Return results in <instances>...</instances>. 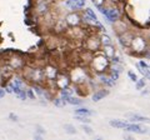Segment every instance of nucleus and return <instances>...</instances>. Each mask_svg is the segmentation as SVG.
I'll return each mask as SVG.
<instances>
[{
  "instance_id": "2f4dec72",
  "label": "nucleus",
  "mask_w": 150,
  "mask_h": 140,
  "mask_svg": "<svg viewBox=\"0 0 150 140\" xmlns=\"http://www.w3.org/2000/svg\"><path fill=\"white\" fill-rule=\"evenodd\" d=\"M128 76H129V79H130V80L131 81H137L138 80V76H137V74H135V73H133V71H128Z\"/></svg>"
},
{
  "instance_id": "f03ea898",
  "label": "nucleus",
  "mask_w": 150,
  "mask_h": 140,
  "mask_svg": "<svg viewBox=\"0 0 150 140\" xmlns=\"http://www.w3.org/2000/svg\"><path fill=\"white\" fill-rule=\"evenodd\" d=\"M129 49L133 50L134 54H146V58L149 57V48H148V40L144 38L143 35H137L135 34L131 40V44Z\"/></svg>"
},
{
  "instance_id": "cd10ccee",
  "label": "nucleus",
  "mask_w": 150,
  "mask_h": 140,
  "mask_svg": "<svg viewBox=\"0 0 150 140\" xmlns=\"http://www.w3.org/2000/svg\"><path fill=\"white\" fill-rule=\"evenodd\" d=\"M16 98H18L19 100H23V101L26 100V99H28V96H26V90H25V89L20 90V91H19L18 94H16Z\"/></svg>"
},
{
  "instance_id": "f8f14e48",
  "label": "nucleus",
  "mask_w": 150,
  "mask_h": 140,
  "mask_svg": "<svg viewBox=\"0 0 150 140\" xmlns=\"http://www.w3.org/2000/svg\"><path fill=\"white\" fill-rule=\"evenodd\" d=\"M124 129L126 130V132L135 133V134H146L148 133V128H143L142 125H139L137 123H133V124L128 123V125H126Z\"/></svg>"
},
{
  "instance_id": "c9c22d12",
  "label": "nucleus",
  "mask_w": 150,
  "mask_h": 140,
  "mask_svg": "<svg viewBox=\"0 0 150 140\" xmlns=\"http://www.w3.org/2000/svg\"><path fill=\"white\" fill-rule=\"evenodd\" d=\"M5 94H6V93H5V89L0 86V99H3V98L5 96Z\"/></svg>"
},
{
  "instance_id": "9b49d317",
  "label": "nucleus",
  "mask_w": 150,
  "mask_h": 140,
  "mask_svg": "<svg viewBox=\"0 0 150 140\" xmlns=\"http://www.w3.org/2000/svg\"><path fill=\"white\" fill-rule=\"evenodd\" d=\"M43 71H44L46 81H54L59 74V70L56 69L54 65H46V66L43 69Z\"/></svg>"
},
{
  "instance_id": "4c0bfd02",
  "label": "nucleus",
  "mask_w": 150,
  "mask_h": 140,
  "mask_svg": "<svg viewBox=\"0 0 150 140\" xmlns=\"http://www.w3.org/2000/svg\"><path fill=\"white\" fill-rule=\"evenodd\" d=\"M149 94V90L148 89H145V88H144V91L142 93V95H148Z\"/></svg>"
},
{
  "instance_id": "2eb2a0df",
  "label": "nucleus",
  "mask_w": 150,
  "mask_h": 140,
  "mask_svg": "<svg viewBox=\"0 0 150 140\" xmlns=\"http://www.w3.org/2000/svg\"><path fill=\"white\" fill-rule=\"evenodd\" d=\"M129 28H128V25L125 24V21H123V20H116L115 21V24H114V31L116 33V35H120V34H123L124 31H126Z\"/></svg>"
},
{
  "instance_id": "a211bd4d",
  "label": "nucleus",
  "mask_w": 150,
  "mask_h": 140,
  "mask_svg": "<svg viewBox=\"0 0 150 140\" xmlns=\"http://www.w3.org/2000/svg\"><path fill=\"white\" fill-rule=\"evenodd\" d=\"M0 73L3 74V78H5V80H8V79H10L13 75H14V70L9 66V65L6 64L5 66L0 68Z\"/></svg>"
},
{
  "instance_id": "c85d7f7f",
  "label": "nucleus",
  "mask_w": 150,
  "mask_h": 140,
  "mask_svg": "<svg viewBox=\"0 0 150 140\" xmlns=\"http://www.w3.org/2000/svg\"><path fill=\"white\" fill-rule=\"evenodd\" d=\"M135 83H137V89L138 90H143L145 88V84H146V83H145V78L140 79V80H137Z\"/></svg>"
},
{
  "instance_id": "72a5a7b5",
  "label": "nucleus",
  "mask_w": 150,
  "mask_h": 140,
  "mask_svg": "<svg viewBox=\"0 0 150 140\" xmlns=\"http://www.w3.org/2000/svg\"><path fill=\"white\" fill-rule=\"evenodd\" d=\"M35 129H36V133L38 134H41V135L45 134V129L43 127H40V125H35Z\"/></svg>"
},
{
  "instance_id": "473e14b6",
  "label": "nucleus",
  "mask_w": 150,
  "mask_h": 140,
  "mask_svg": "<svg viewBox=\"0 0 150 140\" xmlns=\"http://www.w3.org/2000/svg\"><path fill=\"white\" fill-rule=\"evenodd\" d=\"M93 4L95 5L96 8H99V6H101V5H104L105 4V0H93Z\"/></svg>"
},
{
  "instance_id": "ddd939ff",
  "label": "nucleus",
  "mask_w": 150,
  "mask_h": 140,
  "mask_svg": "<svg viewBox=\"0 0 150 140\" xmlns=\"http://www.w3.org/2000/svg\"><path fill=\"white\" fill-rule=\"evenodd\" d=\"M101 54L103 55H105V57L108 59H111L114 55L116 54V49H115V46L112 45V44H109V45H101Z\"/></svg>"
},
{
  "instance_id": "58836bf2",
  "label": "nucleus",
  "mask_w": 150,
  "mask_h": 140,
  "mask_svg": "<svg viewBox=\"0 0 150 140\" xmlns=\"http://www.w3.org/2000/svg\"><path fill=\"white\" fill-rule=\"evenodd\" d=\"M70 1H73V3H76V1H78V0H70Z\"/></svg>"
},
{
  "instance_id": "7ed1b4c3",
  "label": "nucleus",
  "mask_w": 150,
  "mask_h": 140,
  "mask_svg": "<svg viewBox=\"0 0 150 140\" xmlns=\"http://www.w3.org/2000/svg\"><path fill=\"white\" fill-rule=\"evenodd\" d=\"M70 80H71L73 83H75V84H85V81H88L89 78L88 76V74H86V71L84 69H80V68H75V69H73L71 70V73H70Z\"/></svg>"
},
{
  "instance_id": "7c9ffc66",
  "label": "nucleus",
  "mask_w": 150,
  "mask_h": 140,
  "mask_svg": "<svg viewBox=\"0 0 150 140\" xmlns=\"http://www.w3.org/2000/svg\"><path fill=\"white\" fill-rule=\"evenodd\" d=\"M26 96L28 99H31V100H35V93L33 89H26Z\"/></svg>"
},
{
  "instance_id": "f257e3e1",
  "label": "nucleus",
  "mask_w": 150,
  "mask_h": 140,
  "mask_svg": "<svg viewBox=\"0 0 150 140\" xmlns=\"http://www.w3.org/2000/svg\"><path fill=\"white\" fill-rule=\"evenodd\" d=\"M90 66L94 71H95V74L106 73L110 66V60L108 59L105 55H103L101 53L98 51V54L93 55V58L90 59Z\"/></svg>"
},
{
  "instance_id": "dca6fc26",
  "label": "nucleus",
  "mask_w": 150,
  "mask_h": 140,
  "mask_svg": "<svg viewBox=\"0 0 150 140\" xmlns=\"http://www.w3.org/2000/svg\"><path fill=\"white\" fill-rule=\"evenodd\" d=\"M70 28H71V29H69L68 34L71 35L73 39H81V38H84V31L79 26H70Z\"/></svg>"
},
{
  "instance_id": "aec40b11",
  "label": "nucleus",
  "mask_w": 150,
  "mask_h": 140,
  "mask_svg": "<svg viewBox=\"0 0 150 140\" xmlns=\"http://www.w3.org/2000/svg\"><path fill=\"white\" fill-rule=\"evenodd\" d=\"M126 118H128L130 121H133V123H139V121H148L149 120L148 118L142 116L139 114H126Z\"/></svg>"
},
{
  "instance_id": "b1692460",
  "label": "nucleus",
  "mask_w": 150,
  "mask_h": 140,
  "mask_svg": "<svg viewBox=\"0 0 150 140\" xmlns=\"http://www.w3.org/2000/svg\"><path fill=\"white\" fill-rule=\"evenodd\" d=\"M85 14H86L89 18H90V19H93L94 21H99V20H98V16H96L95 11H94L91 8H86V9H85Z\"/></svg>"
},
{
  "instance_id": "4468645a",
  "label": "nucleus",
  "mask_w": 150,
  "mask_h": 140,
  "mask_svg": "<svg viewBox=\"0 0 150 140\" xmlns=\"http://www.w3.org/2000/svg\"><path fill=\"white\" fill-rule=\"evenodd\" d=\"M108 94H109V90H108L106 88H101V89L95 90V93H94L93 96H91V100L94 103H98V101L104 99L105 96H108Z\"/></svg>"
},
{
  "instance_id": "20e7f679",
  "label": "nucleus",
  "mask_w": 150,
  "mask_h": 140,
  "mask_svg": "<svg viewBox=\"0 0 150 140\" xmlns=\"http://www.w3.org/2000/svg\"><path fill=\"white\" fill-rule=\"evenodd\" d=\"M84 46H85V49L88 51H90V53H93V54L98 53V51L100 50V48H101L99 36H98L96 34L88 36V38L85 39V43H84Z\"/></svg>"
},
{
  "instance_id": "6e6552de",
  "label": "nucleus",
  "mask_w": 150,
  "mask_h": 140,
  "mask_svg": "<svg viewBox=\"0 0 150 140\" xmlns=\"http://www.w3.org/2000/svg\"><path fill=\"white\" fill-rule=\"evenodd\" d=\"M134 35H135V33L129 30V29L126 30V31H124L123 34L118 35V39H119L120 45L123 46V48H125V49H129V46L131 44V40H133V36Z\"/></svg>"
},
{
  "instance_id": "bb28decb",
  "label": "nucleus",
  "mask_w": 150,
  "mask_h": 140,
  "mask_svg": "<svg viewBox=\"0 0 150 140\" xmlns=\"http://www.w3.org/2000/svg\"><path fill=\"white\" fill-rule=\"evenodd\" d=\"M53 103H54V105L55 106H58V108H62V106H65L67 105V103H64L62 99H60V98H53Z\"/></svg>"
},
{
  "instance_id": "4be33fe9",
  "label": "nucleus",
  "mask_w": 150,
  "mask_h": 140,
  "mask_svg": "<svg viewBox=\"0 0 150 140\" xmlns=\"http://www.w3.org/2000/svg\"><path fill=\"white\" fill-rule=\"evenodd\" d=\"M99 40H100V44L101 45H109V44H112V40H111V38L108 34H101L100 36H99Z\"/></svg>"
},
{
  "instance_id": "5701e85b",
  "label": "nucleus",
  "mask_w": 150,
  "mask_h": 140,
  "mask_svg": "<svg viewBox=\"0 0 150 140\" xmlns=\"http://www.w3.org/2000/svg\"><path fill=\"white\" fill-rule=\"evenodd\" d=\"M81 103H83V100H80V99H79V98H75L74 95L69 96V99L67 100V104H70V105H75V106L80 105Z\"/></svg>"
},
{
  "instance_id": "e433bc0d",
  "label": "nucleus",
  "mask_w": 150,
  "mask_h": 140,
  "mask_svg": "<svg viewBox=\"0 0 150 140\" xmlns=\"http://www.w3.org/2000/svg\"><path fill=\"white\" fill-rule=\"evenodd\" d=\"M34 139L41 140V139H43V135H41V134H38V133H35V134H34Z\"/></svg>"
},
{
  "instance_id": "a878e982",
  "label": "nucleus",
  "mask_w": 150,
  "mask_h": 140,
  "mask_svg": "<svg viewBox=\"0 0 150 140\" xmlns=\"http://www.w3.org/2000/svg\"><path fill=\"white\" fill-rule=\"evenodd\" d=\"M76 119L80 121L83 124H90L91 120H90V116H84V115H76Z\"/></svg>"
},
{
  "instance_id": "1a4fd4ad",
  "label": "nucleus",
  "mask_w": 150,
  "mask_h": 140,
  "mask_svg": "<svg viewBox=\"0 0 150 140\" xmlns=\"http://www.w3.org/2000/svg\"><path fill=\"white\" fill-rule=\"evenodd\" d=\"M55 83V88L56 89H64V88H69L70 86V76L69 75H65V74H58V76L54 80Z\"/></svg>"
},
{
  "instance_id": "f3484780",
  "label": "nucleus",
  "mask_w": 150,
  "mask_h": 140,
  "mask_svg": "<svg viewBox=\"0 0 150 140\" xmlns=\"http://www.w3.org/2000/svg\"><path fill=\"white\" fill-rule=\"evenodd\" d=\"M138 68L140 69V73L144 75L145 79H149V64L144 60H140L138 63Z\"/></svg>"
},
{
  "instance_id": "f704fd0d",
  "label": "nucleus",
  "mask_w": 150,
  "mask_h": 140,
  "mask_svg": "<svg viewBox=\"0 0 150 140\" xmlns=\"http://www.w3.org/2000/svg\"><path fill=\"white\" fill-rule=\"evenodd\" d=\"M9 119H10L11 121H18L19 120V116L15 115L14 113H10V114H9Z\"/></svg>"
},
{
  "instance_id": "423d86ee",
  "label": "nucleus",
  "mask_w": 150,
  "mask_h": 140,
  "mask_svg": "<svg viewBox=\"0 0 150 140\" xmlns=\"http://www.w3.org/2000/svg\"><path fill=\"white\" fill-rule=\"evenodd\" d=\"M51 0H38L35 4V13L40 16H45L50 13Z\"/></svg>"
},
{
  "instance_id": "0eeeda50",
  "label": "nucleus",
  "mask_w": 150,
  "mask_h": 140,
  "mask_svg": "<svg viewBox=\"0 0 150 140\" xmlns=\"http://www.w3.org/2000/svg\"><path fill=\"white\" fill-rule=\"evenodd\" d=\"M64 21L67 23L68 26H80L81 24V16L78 11H71V13H68L64 18Z\"/></svg>"
},
{
  "instance_id": "412c9836",
  "label": "nucleus",
  "mask_w": 150,
  "mask_h": 140,
  "mask_svg": "<svg viewBox=\"0 0 150 140\" xmlns=\"http://www.w3.org/2000/svg\"><path fill=\"white\" fill-rule=\"evenodd\" d=\"M75 114L76 115H84V116H91L94 113L88 108H79V109L75 110Z\"/></svg>"
},
{
  "instance_id": "c756f323",
  "label": "nucleus",
  "mask_w": 150,
  "mask_h": 140,
  "mask_svg": "<svg viewBox=\"0 0 150 140\" xmlns=\"http://www.w3.org/2000/svg\"><path fill=\"white\" fill-rule=\"evenodd\" d=\"M81 129L84 130V133L85 134H88V135H93L94 134V132H93V129L89 127L88 124H83V127H81Z\"/></svg>"
},
{
  "instance_id": "6ab92c4d",
  "label": "nucleus",
  "mask_w": 150,
  "mask_h": 140,
  "mask_svg": "<svg viewBox=\"0 0 150 140\" xmlns=\"http://www.w3.org/2000/svg\"><path fill=\"white\" fill-rule=\"evenodd\" d=\"M110 127L112 128H118V129H124L126 125H128V121H124V120H118V119H112L109 121Z\"/></svg>"
},
{
  "instance_id": "9d476101",
  "label": "nucleus",
  "mask_w": 150,
  "mask_h": 140,
  "mask_svg": "<svg viewBox=\"0 0 150 140\" xmlns=\"http://www.w3.org/2000/svg\"><path fill=\"white\" fill-rule=\"evenodd\" d=\"M108 20H109L110 23H115L116 20H119L121 18V13L119 10V8L116 6H108V10H106V14L104 15Z\"/></svg>"
},
{
  "instance_id": "39448f33",
  "label": "nucleus",
  "mask_w": 150,
  "mask_h": 140,
  "mask_svg": "<svg viewBox=\"0 0 150 140\" xmlns=\"http://www.w3.org/2000/svg\"><path fill=\"white\" fill-rule=\"evenodd\" d=\"M9 66H10L14 71L15 70H23V68L25 66V60L21 55L19 54H13L8 58V63H6Z\"/></svg>"
},
{
  "instance_id": "393cba45",
  "label": "nucleus",
  "mask_w": 150,
  "mask_h": 140,
  "mask_svg": "<svg viewBox=\"0 0 150 140\" xmlns=\"http://www.w3.org/2000/svg\"><path fill=\"white\" fill-rule=\"evenodd\" d=\"M64 129H65V132H67L68 134H76V129H75V127L74 125H71V124H65L64 125Z\"/></svg>"
}]
</instances>
